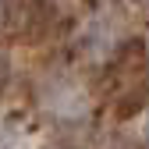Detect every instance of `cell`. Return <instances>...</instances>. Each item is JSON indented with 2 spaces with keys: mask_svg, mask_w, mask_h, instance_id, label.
<instances>
[{
  "mask_svg": "<svg viewBox=\"0 0 149 149\" xmlns=\"http://www.w3.org/2000/svg\"><path fill=\"white\" fill-rule=\"evenodd\" d=\"M142 132H146V135H149V117H146V124H142Z\"/></svg>",
  "mask_w": 149,
  "mask_h": 149,
  "instance_id": "7a4b0ae2",
  "label": "cell"
},
{
  "mask_svg": "<svg viewBox=\"0 0 149 149\" xmlns=\"http://www.w3.org/2000/svg\"><path fill=\"white\" fill-rule=\"evenodd\" d=\"M4 82H7V57L0 53V89H4Z\"/></svg>",
  "mask_w": 149,
  "mask_h": 149,
  "instance_id": "6da1fadb",
  "label": "cell"
}]
</instances>
